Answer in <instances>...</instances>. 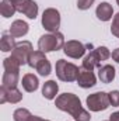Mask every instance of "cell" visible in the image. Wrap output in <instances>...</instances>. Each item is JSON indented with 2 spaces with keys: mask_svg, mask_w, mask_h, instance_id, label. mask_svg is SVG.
<instances>
[{
  "mask_svg": "<svg viewBox=\"0 0 119 121\" xmlns=\"http://www.w3.org/2000/svg\"><path fill=\"white\" fill-rule=\"evenodd\" d=\"M16 11H17V10H16V7L11 4L10 0H1V3H0V14H1L4 18H10L11 16H14Z\"/></svg>",
  "mask_w": 119,
  "mask_h": 121,
  "instance_id": "ffe728a7",
  "label": "cell"
},
{
  "mask_svg": "<svg viewBox=\"0 0 119 121\" xmlns=\"http://www.w3.org/2000/svg\"><path fill=\"white\" fill-rule=\"evenodd\" d=\"M80 73V68L71 62L59 59L56 62V76L62 82H74L77 80Z\"/></svg>",
  "mask_w": 119,
  "mask_h": 121,
  "instance_id": "277c9868",
  "label": "cell"
},
{
  "mask_svg": "<svg viewBox=\"0 0 119 121\" xmlns=\"http://www.w3.org/2000/svg\"><path fill=\"white\" fill-rule=\"evenodd\" d=\"M42 27L49 32H58L60 27V13L59 10L49 7L44 10L42 14Z\"/></svg>",
  "mask_w": 119,
  "mask_h": 121,
  "instance_id": "52a82bcc",
  "label": "cell"
},
{
  "mask_svg": "<svg viewBox=\"0 0 119 121\" xmlns=\"http://www.w3.org/2000/svg\"><path fill=\"white\" fill-rule=\"evenodd\" d=\"M116 3H118V6H119V0H116Z\"/></svg>",
  "mask_w": 119,
  "mask_h": 121,
  "instance_id": "f546056e",
  "label": "cell"
},
{
  "mask_svg": "<svg viewBox=\"0 0 119 121\" xmlns=\"http://www.w3.org/2000/svg\"><path fill=\"white\" fill-rule=\"evenodd\" d=\"M30 121H45V120H42L41 117H36V116H32L30 118Z\"/></svg>",
  "mask_w": 119,
  "mask_h": 121,
  "instance_id": "f1b7e54d",
  "label": "cell"
},
{
  "mask_svg": "<svg viewBox=\"0 0 119 121\" xmlns=\"http://www.w3.org/2000/svg\"><path fill=\"white\" fill-rule=\"evenodd\" d=\"M28 65L31 68L36 69V72L41 76L51 75V70H52L51 62L46 59L45 52H42V51H32L30 55V59H28Z\"/></svg>",
  "mask_w": 119,
  "mask_h": 121,
  "instance_id": "5b68a950",
  "label": "cell"
},
{
  "mask_svg": "<svg viewBox=\"0 0 119 121\" xmlns=\"http://www.w3.org/2000/svg\"><path fill=\"white\" fill-rule=\"evenodd\" d=\"M111 56H112V59L115 60V62H118V63H119V48H116V49H114V51H112Z\"/></svg>",
  "mask_w": 119,
  "mask_h": 121,
  "instance_id": "4316f807",
  "label": "cell"
},
{
  "mask_svg": "<svg viewBox=\"0 0 119 121\" xmlns=\"http://www.w3.org/2000/svg\"><path fill=\"white\" fill-rule=\"evenodd\" d=\"M76 82L79 83L80 87H83V89H90V87H92V86L97 83V78H95V75L92 73V70H87V69H84V68H80V73H79V78H77Z\"/></svg>",
  "mask_w": 119,
  "mask_h": 121,
  "instance_id": "8fae6325",
  "label": "cell"
},
{
  "mask_svg": "<svg viewBox=\"0 0 119 121\" xmlns=\"http://www.w3.org/2000/svg\"><path fill=\"white\" fill-rule=\"evenodd\" d=\"M31 117H32V114L27 108H17L14 111V114H13L14 121H30Z\"/></svg>",
  "mask_w": 119,
  "mask_h": 121,
  "instance_id": "7402d4cb",
  "label": "cell"
},
{
  "mask_svg": "<svg viewBox=\"0 0 119 121\" xmlns=\"http://www.w3.org/2000/svg\"><path fill=\"white\" fill-rule=\"evenodd\" d=\"M98 78L102 83H111L115 79V68L112 65H104L98 70Z\"/></svg>",
  "mask_w": 119,
  "mask_h": 121,
  "instance_id": "9a60e30c",
  "label": "cell"
},
{
  "mask_svg": "<svg viewBox=\"0 0 119 121\" xmlns=\"http://www.w3.org/2000/svg\"><path fill=\"white\" fill-rule=\"evenodd\" d=\"M112 14H114V9L109 3L107 1H102L98 4L97 10H95V16L98 17V20L101 21H109L112 18Z\"/></svg>",
  "mask_w": 119,
  "mask_h": 121,
  "instance_id": "7c38bea8",
  "label": "cell"
},
{
  "mask_svg": "<svg viewBox=\"0 0 119 121\" xmlns=\"http://www.w3.org/2000/svg\"><path fill=\"white\" fill-rule=\"evenodd\" d=\"M21 100H23V93L17 87L7 89V87L1 86V89H0V104H4V103L16 104V103H20Z\"/></svg>",
  "mask_w": 119,
  "mask_h": 121,
  "instance_id": "30bf717a",
  "label": "cell"
},
{
  "mask_svg": "<svg viewBox=\"0 0 119 121\" xmlns=\"http://www.w3.org/2000/svg\"><path fill=\"white\" fill-rule=\"evenodd\" d=\"M31 52H32V44L30 41H21V42H17L16 48L11 51V56L20 65H25L28 63Z\"/></svg>",
  "mask_w": 119,
  "mask_h": 121,
  "instance_id": "ba28073f",
  "label": "cell"
},
{
  "mask_svg": "<svg viewBox=\"0 0 119 121\" xmlns=\"http://www.w3.org/2000/svg\"><path fill=\"white\" fill-rule=\"evenodd\" d=\"M30 30V26L23 21V20H16L13 21V24L10 26V34L14 37V38H20V37H24Z\"/></svg>",
  "mask_w": 119,
  "mask_h": 121,
  "instance_id": "4fadbf2b",
  "label": "cell"
},
{
  "mask_svg": "<svg viewBox=\"0 0 119 121\" xmlns=\"http://www.w3.org/2000/svg\"><path fill=\"white\" fill-rule=\"evenodd\" d=\"M63 52L69 56V58H73V59H79L81 58L84 54H86V45L81 44L80 41H76V39H71V41H67L63 47Z\"/></svg>",
  "mask_w": 119,
  "mask_h": 121,
  "instance_id": "9c48e42d",
  "label": "cell"
},
{
  "mask_svg": "<svg viewBox=\"0 0 119 121\" xmlns=\"http://www.w3.org/2000/svg\"><path fill=\"white\" fill-rule=\"evenodd\" d=\"M16 41H14V37L11 34H3L1 35V41H0V48L3 52H10L16 48Z\"/></svg>",
  "mask_w": 119,
  "mask_h": 121,
  "instance_id": "ac0fdd59",
  "label": "cell"
},
{
  "mask_svg": "<svg viewBox=\"0 0 119 121\" xmlns=\"http://www.w3.org/2000/svg\"><path fill=\"white\" fill-rule=\"evenodd\" d=\"M95 0H77V7L80 10H88Z\"/></svg>",
  "mask_w": 119,
  "mask_h": 121,
  "instance_id": "d4e9b609",
  "label": "cell"
},
{
  "mask_svg": "<svg viewBox=\"0 0 119 121\" xmlns=\"http://www.w3.org/2000/svg\"><path fill=\"white\" fill-rule=\"evenodd\" d=\"M21 83H23L24 90L28 91V93L35 91L38 89V86H39V80H38V78H36L34 73H27V75H24Z\"/></svg>",
  "mask_w": 119,
  "mask_h": 121,
  "instance_id": "2e32d148",
  "label": "cell"
},
{
  "mask_svg": "<svg viewBox=\"0 0 119 121\" xmlns=\"http://www.w3.org/2000/svg\"><path fill=\"white\" fill-rule=\"evenodd\" d=\"M108 96H109V103H111V106H114V107H119V91L118 90L109 91Z\"/></svg>",
  "mask_w": 119,
  "mask_h": 121,
  "instance_id": "cb8c5ba5",
  "label": "cell"
},
{
  "mask_svg": "<svg viewBox=\"0 0 119 121\" xmlns=\"http://www.w3.org/2000/svg\"><path fill=\"white\" fill-rule=\"evenodd\" d=\"M59 91V86L55 80H48L44 83V87H42V96L48 100H53L56 97Z\"/></svg>",
  "mask_w": 119,
  "mask_h": 121,
  "instance_id": "e0dca14e",
  "label": "cell"
},
{
  "mask_svg": "<svg viewBox=\"0 0 119 121\" xmlns=\"http://www.w3.org/2000/svg\"><path fill=\"white\" fill-rule=\"evenodd\" d=\"M111 32L119 38V13H116L114 16V20H112V26H111Z\"/></svg>",
  "mask_w": 119,
  "mask_h": 121,
  "instance_id": "603a6c76",
  "label": "cell"
},
{
  "mask_svg": "<svg viewBox=\"0 0 119 121\" xmlns=\"http://www.w3.org/2000/svg\"><path fill=\"white\" fill-rule=\"evenodd\" d=\"M45 121H49V120H45Z\"/></svg>",
  "mask_w": 119,
  "mask_h": 121,
  "instance_id": "4dcf8cb0",
  "label": "cell"
},
{
  "mask_svg": "<svg viewBox=\"0 0 119 121\" xmlns=\"http://www.w3.org/2000/svg\"><path fill=\"white\" fill-rule=\"evenodd\" d=\"M109 121H119V111H115L109 116Z\"/></svg>",
  "mask_w": 119,
  "mask_h": 121,
  "instance_id": "83f0119b",
  "label": "cell"
},
{
  "mask_svg": "<svg viewBox=\"0 0 119 121\" xmlns=\"http://www.w3.org/2000/svg\"><path fill=\"white\" fill-rule=\"evenodd\" d=\"M18 78H20V72H7V70H4L3 78H1V86L7 87V89H14L18 85Z\"/></svg>",
  "mask_w": 119,
  "mask_h": 121,
  "instance_id": "5bb4252c",
  "label": "cell"
},
{
  "mask_svg": "<svg viewBox=\"0 0 119 121\" xmlns=\"http://www.w3.org/2000/svg\"><path fill=\"white\" fill-rule=\"evenodd\" d=\"M11 1V4L16 7V10L17 11H23V9H24V6H25V3H27V0H10Z\"/></svg>",
  "mask_w": 119,
  "mask_h": 121,
  "instance_id": "484cf974",
  "label": "cell"
},
{
  "mask_svg": "<svg viewBox=\"0 0 119 121\" xmlns=\"http://www.w3.org/2000/svg\"><path fill=\"white\" fill-rule=\"evenodd\" d=\"M3 68L7 72H20L21 65L14 59L13 56H8V58H6V59L3 60Z\"/></svg>",
  "mask_w": 119,
  "mask_h": 121,
  "instance_id": "44dd1931",
  "label": "cell"
},
{
  "mask_svg": "<svg viewBox=\"0 0 119 121\" xmlns=\"http://www.w3.org/2000/svg\"><path fill=\"white\" fill-rule=\"evenodd\" d=\"M111 106L109 96L105 91H97L87 97V107L90 111H104Z\"/></svg>",
  "mask_w": 119,
  "mask_h": 121,
  "instance_id": "8992f818",
  "label": "cell"
},
{
  "mask_svg": "<svg viewBox=\"0 0 119 121\" xmlns=\"http://www.w3.org/2000/svg\"><path fill=\"white\" fill-rule=\"evenodd\" d=\"M55 106L62 111H66V113L71 114L76 121L91 120V114L87 110L83 108L80 99L73 93H63V94L58 96L56 100H55Z\"/></svg>",
  "mask_w": 119,
  "mask_h": 121,
  "instance_id": "6da1fadb",
  "label": "cell"
},
{
  "mask_svg": "<svg viewBox=\"0 0 119 121\" xmlns=\"http://www.w3.org/2000/svg\"><path fill=\"white\" fill-rule=\"evenodd\" d=\"M111 56V52L107 47H98L95 49H92L87 56H84L83 59V66L87 70H92L94 68H101V62L107 60Z\"/></svg>",
  "mask_w": 119,
  "mask_h": 121,
  "instance_id": "3957f363",
  "label": "cell"
},
{
  "mask_svg": "<svg viewBox=\"0 0 119 121\" xmlns=\"http://www.w3.org/2000/svg\"><path fill=\"white\" fill-rule=\"evenodd\" d=\"M21 13L25 14L31 20H35L36 16H38V4L34 0H27V3H25V6H24V9H23Z\"/></svg>",
  "mask_w": 119,
  "mask_h": 121,
  "instance_id": "d6986e66",
  "label": "cell"
},
{
  "mask_svg": "<svg viewBox=\"0 0 119 121\" xmlns=\"http://www.w3.org/2000/svg\"><path fill=\"white\" fill-rule=\"evenodd\" d=\"M64 37L62 32H49L45 34L39 38L38 41V48L42 52H53V51H59L64 47Z\"/></svg>",
  "mask_w": 119,
  "mask_h": 121,
  "instance_id": "7a4b0ae2",
  "label": "cell"
}]
</instances>
